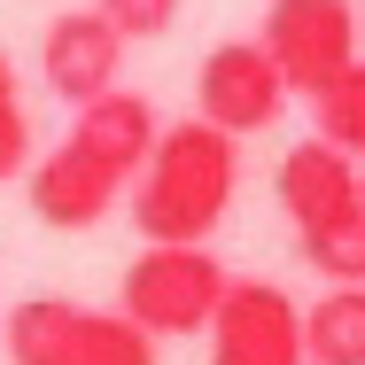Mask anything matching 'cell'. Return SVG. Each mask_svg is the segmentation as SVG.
Returning <instances> with one entry per match:
<instances>
[{"instance_id": "cell-12", "label": "cell", "mask_w": 365, "mask_h": 365, "mask_svg": "<svg viewBox=\"0 0 365 365\" xmlns=\"http://www.w3.org/2000/svg\"><path fill=\"white\" fill-rule=\"evenodd\" d=\"M303 264L327 288H365V202L342 210V218H327V225H311L303 233Z\"/></svg>"}, {"instance_id": "cell-4", "label": "cell", "mask_w": 365, "mask_h": 365, "mask_svg": "<svg viewBox=\"0 0 365 365\" xmlns=\"http://www.w3.org/2000/svg\"><path fill=\"white\" fill-rule=\"evenodd\" d=\"M257 47L272 55V71L288 78V93L319 101L342 71H358V8L350 0H272L257 24Z\"/></svg>"}, {"instance_id": "cell-1", "label": "cell", "mask_w": 365, "mask_h": 365, "mask_svg": "<svg viewBox=\"0 0 365 365\" xmlns=\"http://www.w3.org/2000/svg\"><path fill=\"white\" fill-rule=\"evenodd\" d=\"M233 195H241V140H225L202 117H179L155 133L133 179V225L148 233V249H210Z\"/></svg>"}, {"instance_id": "cell-9", "label": "cell", "mask_w": 365, "mask_h": 365, "mask_svg": "<svg viewBox=\"0 0 365 365\" xmlns=\"http://www.w3.org/2000/svg\"><path fill=\"white\" fill-rule=\"evenodd\" d=\"M272 195H280V210L295 218V233H311V225L358 210V202H365V179H358V163H350L342 148H327L319 133H311V140H295L288 155H280Z\"/></svg>"}, {"instance_id": "cell-8", "label": "cell", "mask_w": 365, "mask_h": 365, "mask_svg": "<svg viewBox=\"0 0 365 365\" xmlns=\"http://www.w3.org/2000/svg\"><path fill=\"white\" fill-rule=\"evenodd\" d=\"M117 195H125V187H117L93 155H78L71 140H55L47 155H31V171H24V202H31V218L55 225V233H86V225H101Z\"/></svg>"}, {"instance_id": "cell-11", "label": "cell", "mask_w": 365, "mask_h": 365, "mask_svg": "<svg viewBox=\"0 0 365 365\" xmlns=\"http://www.w3.org/2000/svg\"><path fill=\"white\" fill-rule=\"evenodd\" d=\"M303 358L311 365H365V288H327L303 311Z\"/></svg>"}, {"instance_id": "cell-13", "label": "cell", "mask_w": 365, "mask_h": 365, "mask_svg": "<svg viewBox=\"0 0 365 365\" xmlns=\"http://www.w3.org/2000/svg\"><path fill=\"white\" fill-rule=\"evenodd\" d=\"M311 117H319V140H327V148H342V155L358 163V155H365V63L334 78V86L311 101Z\"/></svg>"}, {"instance_id": "cell-5", "label": "cell", "mask_w": 365, "mask_h": 365, "mask_svg": "<svg viewBox=\"0 0 365 365\" xmlns=\"http://www.w3.org/2000/svg\"><path fill=\"white\" fill-rule=\"evenodd\" d=\"M288 109V78L272 71V55L257 39H218L195 71V117L218 125L225 140H249L264 125H280Z\"/></svg>"}, {"instance_id": "cell-6", "label": "cell", "mask_w": 365, "mask_h": 365, "mask_svg": "<svg viewBox=\"0 0 365 365\" xmlns=\"http://www.w3.org/2000/svg\"><path fill=\"white\" fill-rule=\"evenodd\" d=\"M202 342H210V365H311L303 311L280 280H233Z\"/></svg>"}, {"instance_id": "cell-10", "label": "cell", "mask_w": 365, "mask_h": 365, "mask_svg": "<svg viewBox=\"0 0 365 365\" xmlns=\"http://www.w3.org/2000/svg\"><path fill=\"white\" fill-rule=\"evenodd\" d=\"M155 133H163V125H155V101L117 86V93H101V101H86V109H78V125L63 133V140H71L78 155H93L117 187H133V179H140V163H148V148H155Z\"/></svg>"}, {"instance_id": "cell-7", "label": "cell", "mask_w": 365, "mask_h": 365, "mask_svg": "<svg viewBox=\"0 0 365 365\" xmlns=\"http://www.w3.org/2000/svg\"><path fill=\"white\" fill-rule=\"evenodd\" d=\"M39 78H47V93L55 101H101V93H117V78H125V39L93 16V8H63L47 31H39Z\"/></svg>"}, {"instance_id": "cell-14", "label": "cell", "mask_w": 365, "mask_h": 365, "mask_svg": "<svg viewBox=\"0 0 365 365\" xmlns=\"http://www.w3.org/2000/svg\"><path fill=\"white\" fill-rule=\"evenodd\" d=\"M24 171H31V109H24L16 63L0 55V179H24Z\"/></svg>"}, {"instance_id": "cell-15", "label": "cell", "mask_w": 365, "mask_h": 365, "mask_svg": "<svg viewBox=\"0 0 365 365\" xmlns=\"http://www.w3.org/2000/svg\"><path fill=\"white\" fill-rule=\"evenodd\" d=\"M179 8H187V0H93V16H101L117 39H155V31H171Z\"/></svg>"}, {"instance_id": "cell-2", "label": "cell", "mask_w": 365, "mask_h": 365, "mask_svg": "<svg viewBox=\"0 0 365 365\" xmlns=\"http://www.w3.org/2000/svg\"><path fill=\"white\" fill-rule=\"evenodd\" d=\"M8 365H155V342L125 311H93L71 295H24L0 319Z\"/></svg>"}, {"instance_id": "cell-3", "label": "cell", "mask_w": 365, "mask_h": 365, "mask_svg": "<svg viewBox=\"0 0 365 365\" xmlns=\"http://www.w3.org/2000/svg\"><path fill=\"white\" fill-rule=\"evenodd\" d=\"M225 288H233V272L210 249H140L125 264L117 311L140 327L148 342H179V334H210Z\"/></svg>"}]
</instances>
